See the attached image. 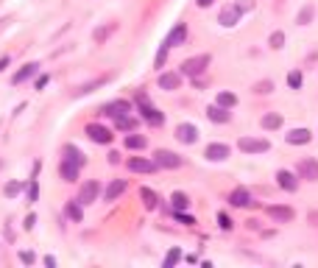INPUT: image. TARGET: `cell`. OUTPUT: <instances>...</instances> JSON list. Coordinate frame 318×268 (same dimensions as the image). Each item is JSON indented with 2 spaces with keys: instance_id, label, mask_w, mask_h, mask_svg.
I'll list each match as a JSON object with an SVG mask.
<instances>
[{
  "instance_id": "6da1fadb",
  "label": "cell",
  "mask_w": 318,
  "mask_h": 268,
  "mask_svg": "<svg viewBox=\"0 0 318 268\" xmlns=\"http://www.w3.org/2000/svg\"><path fill=\"white\" fill-rule=\"evenodd\" d=\"M184 39H187V25H184V23H176V28L170 31L168 39H165L162 50L156 53V67H162V65H165V56H168V50H170V48H179Z\"/></svg>"
},
{
  "instance_id": "7a4b0ae2",
  "label": "cell",
  "mask_w": 318,
  "mask_h": 268,
  "mask_svg": "<svg viewBox=\"0 0 318 268\" xmlns=\"http://www.w3.org/2000/svg\"><path fill=\"white\" fill-rule=\"evenodd\" d=\"M137 103H140V112H143V118L148 120L151 126H162V123H165V115L159 112V109H156L154 103H148L145 92H140V95H137Z\"/></svg>"
},
{
  "instance_id": "3957f363",
  "label": "cell",
  "mask_w": 318,
  "mask_h": 268,
  "mask_svg": "<svg viewBox=\"0 0 318 268\" xmlns=\"http://www.w3.org/2000/svg\"><path fill=\"white\" fill-rule=\"evenodd\" d=\"M207 65H210V56L207 53H201V56H193V59H187L184 65H181V73H184V76H201V73L207 70Z\"/></svg>"
},
{
  "instance_id": "277c9868",
  "label": "cell",
  "mask_w": 318,
  "mask_h": 268,
  "mask_svg": "<svg viewBox=\"0 0 318 268\" xmlns=\"http://www.w3.org/2000/svg\"><path fill=\"white\" fill-rule=\"evenodd\" d=\"M237 148L246 151V154H263V151L271 148V143H268V140H263V137H260V140L257 137H240Z\"/></svg>"
},
{
  "instance_id": "5b68a950",
  "label": "cell",
  "mask_w": 318,
  "mask_h": 268,
  "mask_svg": "<svg viewBox=\"0 0 318 268\" xmlns=\"http://www.w3.org/2000/svg\"><path fill=\"white\" fill-rule=\"evenodd\" d=\"M132 112V103L129 101H112V103H103L101 106V115H109V118H123V115Z\"/></svg>"
},
{
  "instance_id": "8992f818",
  "label": "cell",
  "mask_w": 318,
  "mask_h": 268,
  "mask_svg": "<svg viewBox=\"0 0 318 268\" xmlns=\"http://www.w3.org/2000/svg\"><path fill=\"white\" fill-rule=\"evenodd\" d=\"M87 134H90V140L92 143H112V131L106 129V126H101V123H90L87 126Z\"/></svg>"
},
{
  "instance_id": "52a82bcc",
  "label": "cell",
  "mask_w": 318,
  "mask_h": 268,
  "mask_svg": "<svg viewBox=\"0 0 318 268\" xmlns=\"http://www.w3.org/2000/svg\"><path fill=\"white\" fill-rule=\"evenodd\" d=\"M176 140H179V143H184V145L196 143V140H198V129H196L193 123H181V126H176Z\"/></svg>"
},
{
  "instance_id": "ba28073f",
  "label": "cell",
  "mask_w": 318,
  "mask_h": 268,
  "mask_svg": "<svg viewBox=\"0 0 318 268\" xmlns=\"http://www.w3.org/2000/svg\"><path fill=\"white\" fill-rule=\"evenodd\" d=\"M154 159L159 168H181V156L173 154V151H156Z\"/></svg>"
},
{
  "instance_id": "9c48e42d",
  "label": "cell",
  "mask_w": 318,
  "mask_h": 268,
  "mask_svg": "<svg viewBox=\"0 0 318 268\" xmlns=\"http://www.w3.org/2000/svg\"><path fill=\"white\" fill-rule=\"evenodd\" d=\"M156 159L151 162V159H143V156H132L129 159V171H134V173H154L156 171Z\"/></svg>"
},
{
  "instance_id": "30bf717a",
  "label": "cell",
  "mask_w": 318,
  "mask_h": 268,
  "mask_svg": "<svg viewBox=\"0 0 318 268\" xmlns=\"http://www.w3.org/2000/svg\"><path fill=\"white\" fill-rule=\"evenodd\" d=\"M296 171H299V176L307 179V182H318V162L315 159H301Z\"/></svg>"
},
{
  "instance_id": "8fae6325",
  "label": "cell",
  "mask_w": 318,
  "mask_h": 268,
  "mask_svg": "<svg viewBox=\"0 0 318 268\" xmlns=\"http://www.w3.org/2000/svg\"><path fill=\"white\" fill-rule=\"evenodd\" d=\"M204 156L210 162H223L229 156V145H223V143H210L207 145V151H204Z\"/></svg>"
},
{
  "instance_id": "7c38bea8",
  "label": "cell",
  "mask_w": 318,
  "mask_h": 268,
  "mask_svg": "<svg viewBox=\"0 0 318 268\" xmlns=\"http://www.w3.org/2000/svg\"><path fill=\"white\" fill-rule=\"evenodd\" d=\"M78 162H73V159H67V156H61V165H59V173H61V179L65 182H76L78 179Z\"/></svg>"
},
{
  "instance_id": "4fadbf2b",
  "label": "cell",
  "mask_w": 318,
  "mask_h": 268,
  "mask_svg": "<svg viewBox=\"0 0 318 268\" xmlns=\"http://www.w3.org/2000/svg\"><path fill=\"white\" fill-rule=\"evenodd\" d=\"M207 118H210L212 123H229V118H232V115H229L226 106H221V103H212V106L207 109Z\"/></svg>"
},
{
  "instance_id": "5bb4252c",
  "label": "cell",
  "mask_w": 318,
  "mask_h": 268,
  "mask_svg": "<svg viewBox=\"0 0 318 268\" xmlns=\"http://www.w3.org/2000/svg\"><path fill=\"white\" fill-rule=\"evenodd\" d=\"M276 185L282 187V190L293 193L296 187H299V182H296V176H293L290 171H279V173H276Z\"/></svg>"
},
{
  "instance_id": "9a60e30c",
  "label": "cell",
  "mask_w": 318,
  "mask_h": 268,
  "mask_svg": "<svg viewBox=\"0 0 318 268\" xmlns=\"http://www.w3.org/2000/svg\"><path fill=\"white\" fill-rule=\"evenodd\" d=\"M240 14H243V9H240V6H229V9H223V12H221L218 23H223V25H234V23H240Z\"/></svg>"
},
{
  "instance_id": "2e32d148",
  "label": "cell",
  "mask_w": 318,
  "mask_h": 268,
  "mask_svg": "<svg viewBox=\"0 0 318 268\" xmlns=\"http://www.w3.org/2000/svg\"><path fill=\"white\" fill-rule=\"evenodd\" d=\"M285 140H288L290 145H304L312 140V134H310V129H293L290 134H285Z\"/></svg>"
},
{
  "instance_id": "e0dca14e",
  "label": "cell",
  "mask_w": 318,
  "mask_h": 268,
  "mask_svg": "<svg viewBox=\"0 0 318 268\" xmlns=\"http://www.w3.org/2000/svg\"><path fill=\"white\" fill-rule=\"evenodd\" d=\"M159 87L162 89H179L181 87V73H162V76H159Z\"/></svg>"
},
{
  "instance_id": "ac0fdd59",
  "label": "cell",
  "mask_w": 318,
  "mask_h": 268,
  "mask_svg": "<svg viewBox=\"0 0 318 268\" xmlns=\"http://www.w3.org/2000/svg\"><path fill=\"white\" fill-rule=\"evenodd\" d=\"M95 196H98V185L95 182H87V185L81 187V193H78V204H84L87 207V204L95 201Z\"/></svg>"
},
{
  "instance_id": "d6986e66",
  "label": "cell",
  "mask_w": 318,
  "mask_h": 268,
  "mask_svg": "<svg viewBox=\"0 0 318 268\" xmlns=\"http://www.w3.org/2000/svg\"><path fill=\"white\" fill-rule=\"evenodd\" d=\"M229 204H232V207H251V196H248V190H243V187H240V190H234L232 193V196H229Z\"/></svg>"
},
{
  "instance_id": "ffe728a7",
  "label": "cell",
  "mask_w": 318,
  "mask_h": 268,
  "mask_svg": "<svg viewBox=\"0 0 318 268\" xmlns=\"http://www.w3.org/2000/svg\"><path fill=\"white\" fill-rule=\"evenodd\" d=\"M268 215L274 221H279V224H288V221H293V209H290V207H268Z\"/></svg>"
},
{
  "instance_id": "44dd1931",
  "label": "cell",
  "mask_w": 318,
  "mask_h": 268,
  "mask_svg": "<svg viewBox=\"0 0 318 268\" xmlns=\"http://www.w3.org/2000/svg\"><path fill=\"white\" fill-rule=\"evenodd\" d=\"M126 182H123V179H114V182H112V185H109L106 187V193H103V198H106V201H114V198H117V196H120V193L123 190H126Z\"/></svg>"
},
{
  "instance_id": "7402d4cb",
  "label": "cell",
  "mask_w": 318,
  "mask_h": 268,
  "mask_svg": "<svg viewBox=\"0 0 318 268\" xmlns=\"http://www.w3.org/2000/svg\"><path fill=\"white\" fill-rule=\"evenodd\" d=\"M34 73H39V65H34V62H31V65H25L23 70H20L17 76L12 78V81H14V84H23V81H28V78L34 76Z\"/></svg>"
},
{
  "instance_id": "603a6c76",
  "label": "cell",
  "mask_w": 318,
  "mask_h": 268,
  "mask_svg": "<svg viewBox=\"0 0 318 268\" xmlns=\"http://www.w3.org/2000/svg\"><path fill=\"white\" fill-rule=\"evenodd\" d=\"M148 145V140L143 137V134H126V148L129 151H140V148H145Z\"/></svg>"
},
{
  "instance_id": "cb8c5ba5",
  "label": "cell",
  "mask_w": 318,
  "mask_h": 268,
  "mask_svg": "<svg viewBox=\"0 0 318 268\" xmlns=\"http://www.w3.org/2000/svg\"><path fill=\"white\" fill-rule=\"evenodd\" d=\"M282 126V115H276V112H268L263 118V129H268V131H274V129H279Z\"/></svg>"
},
{
  "instance_id": "d4e9b609",
  "label": "cell",
  "mask_w": 318,
  "mask_h": 268,
  "mask_svg": "<svg viewBox=\"0 0 318 268\" xmlns=\"http://www.w3.org/2000/svg\"><path fill=\"white\" fill-rule=\"evenodd\" d=\"M140 196H143V201H145V207H148V209H156V204H159V198H156V193H154V190H148V187H143V190H140Z\"/></svg>"
},
{
  "instance_id": "484cf974",
  "label": "cell",
  "mask_w": 318,
  "mask_h": 268,
  "mask_svg": "<svg viewBox=\"0 0 318 268\" xmlns=\"http://www.w3.org/2000/svg\"><path fill=\"white\" fill-rule=\"evenodd\" d=\"M65 156L67 159H73V162H78V165H84V154H81V151L76 148V145H65Z\"/></svg>"
},
{
  "instance_id": "4316f807",
  "label": "cell",
  "mask_w": 318,
  "mask_h": 268,
  "mask_svg": "<svg viewBox=\"0 0 318 268\" xmlns=\"http://www.w3.org/2000/svg\"><path fill=\"white\" fill-rule=\"evenodd\" d=\"M218 103L226 106V109H232L234 103H237V95H234V92H218Z\"/></svg>"
},
{
  "instance_id": "83f0119b",
  "label": "cell",
  "mask_w": 318,
  "mask_h": 268,
  "mask_svg": "<svg viewBox=\"0 0 318 268\" xmlns=\"http://www.w3.org/2000/svg\"><path fill=\"white\" fill-rule=\"evenodd\" d=\"M170 204H173V209H187L190 198H187L184 193H173V196H170Z\"/></svg>"
},
{
  "instance_id": "f1b7e54d",
  "label": "cell",
  "mask_w": 318,
  "mask_h": 268,
  "mask_svg": "<svg viewBox=\"0 0 318 268\" xmlns=\"http://www.w3.org/2000/svg\"><path fill=\"white\" fill-rule=\"evenodd\" d=\"M134 126H137V120H134V118H129V115L117 118V129H123V131H132Z\"/></svg>"
},
{
  "instance_id": "f546056e",
  "label": "cell",
  "mask_w": 318,
  "mask_h": 268,
  "mask_svg": "<svg viewBox=\"0 0 318 268\" xmlns=\"http://www.w3.org/2000/svg\"><path fill=\"white\" fill-rule=\"evenodd\" d=\"M20 190H23V185H20V182H9V185L3 187V193H6L9 198H12V196H20Z\"/></svg>"
},
{
  "instance_id": "4dcf8cb0",
  "label": "cell",
  "mask_w": 318,
  "mask_h": 268,
  "mask_svg": "<svg viewBox=\"0 0 318 268\" xmlns=\"http://www.w3.org/2000/svg\"><path fill=\"white\" fill-rule=\"evenodd\" d=\"M268 42H271V48H282V45H285V34H282V31H274Z\"/></svg>"
},
{
  "instance_id": "1f68e13d",
  "label": "cell",
  "mask_w": 318,
  "mask_h": 268,
  "mask_svg": "<svg viewBox=\"0 0 318 268\" xmlns=\"http://www.w3.org/2000/svg\"><path fill=\"white\" fill-rule=\"evenodd\" d=\"M271 89H274V84H271V81H260V84H254V92H260V95H268Z\"/></svg>"
},
{
  "instance_id": "d6a6232c",
  "label": "cell",
  "mask_w": 318,
  "mask_h": 268,
  "mask_svg": "<svg viewBox=\"0 0 318 268\" xmlns=\"http://www.w3.org/2000/svg\"><path fill=\"white\" fill-rule=\"evenodd\" d=\"M288 84H290L293 89H299V87H301V73H299V70H293V73L288 76Z\"/></svg>"
},
{
  "instance_id": "836d02e7",
  "label": "cell",
  "mask_w": 318,
  "mask_h": 268,
  "mask_svg": "<svg viewBox=\"0 0 318 268\" xmlns=\"http://www.w3.org/2000/svg\"><path fill=\"white\" fill-rule=\"evenodd\" d=\"M312 20V6H307V9H301V14H299V23L301 25H307Z\"/></svg>"
},
{
  "instance_id": "e575fe53",
  "label": "cell",
  "mask_w": 318,
  "mask_h": 268,
  "mask_svg": "<svg viewBox=\"0 0 318 268\" xmlns=\"http://www.w3.org/2000/svg\"><path fill=\"white\" fill-rule=\"evenodd\" d=\"M39 198V185H36L34 179H31V187H28V201H36Z\"/></svg>"
},
{
  "instance_id": "d590c367",
  "label": "cell",
  "mask_w": 318,
  "mask_h": 268,
  "mask_svg": "<svg viewBox=\"0 0 318 268\" xmlns=\"http://www.w3.org/2000/svg\"><path fill=\"white\" fill-rule=\"evenodd\" d=\"M179 257H181V254H179V251L173 249V251H170L168 257H165V265H168V268H170V265H176V262H179Z\"/></svg>"
},
{
  "instance_id": "8d00e7d4",
  "label": "cell",
  "mask_w": 318,
  "mask_h": 268,
  "mask_svg": "<svg viewBox=\"0 0 318 268\" xmlns=\"http://www.w3.org/2000/svg\"><path fill=\"white\" fill-rule=\"evenodd\" d=\"M67 215H70L73 221H78V218H81V209H78L76 204H70V207H67Z\"/></svg>"
},
{
  "instance_id": "74e56055",
  "label": "cell",
  "mask_w": 318,
  "mask_h": 268,
  "mask_svg": "<svg viewBox=\"0 0 318 268\" xmlns=\"http://www.w3.org/2000/svg\"><path fill=\"white\" fill-rule=\"evenodd\" d=\"M218 224H221L223 229H232V221H229V215H223V212L218 215Z\"/></svg>"
},
{
  "instance_id": "f35d334b",
  "label": "cell",
  "mask_w": 318,
  "mask_h": 268,
  "mask_svg": "<svg viewBox=\"0 0 318 268\" xmlns=\"http://www.w3.org/2000/svg\"><path fill=\"white\" fill-rule=\"evenodd\" d=\"M34 224H36V218H34V215H28V218H25V229H31Z\"/></svg>"
},
{
  "instance_id": "ab89813d",
  "label": "cell",
  "mask_w": 318,
  "mask_h": 268,
  "mask_svg": "<svg viewBox=\"0 0 318 268\" xmlns=\"http://www.w3.org/2000/svg\"><path fill=\"white\" fill-rule=\"evenodd\" d=\"M6 67H9V56H3V59H0V73L6 70Z\"/></svg>"
},
{
  "instance_id": "60d3db41",
  "label": "cell",
  "mask_w": 318,
  "mask_h": 268,
  "mask_svg": "<svg viewBox=\"0 0 318 268\" xmlns=\"http://www.w3.org/2000/svg\"><path fill=\"white\" fill-rule=\"evenodd\" d=\"M212 3H215V0H198V6H201V9H207V6H212Z\"/></svg>"
}]
</instances>
